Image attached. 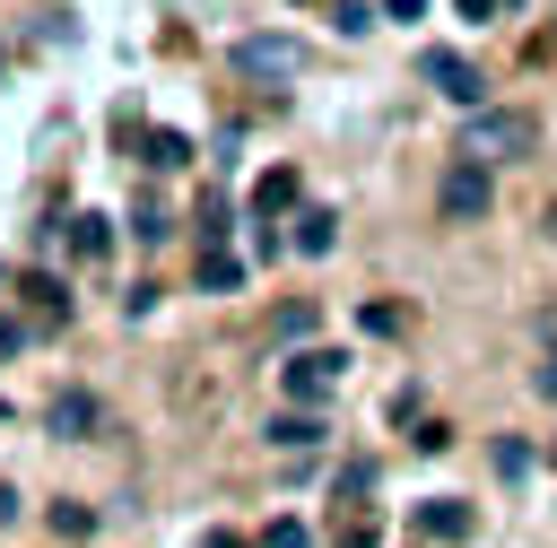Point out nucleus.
<instances>
[{"label": "nucleus", "instance_id": "nucleus-1", "mask_svg": "<svg viewBox=\"0 0 557 548\" xmlns=\"http://www.w3.org/2000/svg\"><path fill=\"white\" fill-rule=\"evenodd\" d=\"M487 200H496V174H487V157H453L444 165V183H435V209L453 217V226H470V217H487Z\"/></svg>", "mask_w": 557, "mask_h": 548}, {"label": "nucleus", "instance_id": "nucleus-2", "mask_svg": "<svg viewBox=\"0 0 557 548\" xmlns=\"http://www.w3.org/2000/svg\"><path fill=\"white\" fill-rule=\"evenodd\" d=\"M235 78H261V87L305 78V43L296 35H235Z\"/></svg>", "mask_w": 557, "mask_h": 548}, {"label": "nucleus", "instance_id": "nucleus-3", "mask_svg": "<svg viewBox=\"0 0 557 548\" xmlns=\"http://www.w3.org/2000/svg\"><path fill=\"white\" fill-rule=\"evenodd\" d=\"M531 139H540L531 113H487V104H470V130H461L470 157H487V165H496V157H531Z\"/></svg>", "mask_w": 557, "mask_h": 548}, {"label": "nucleus", "instance_id": "nucleus-4", "mask_svg": "<svg viewBox=\"0 0 557 548\" xmlns=\"http://www.w3.org/2000/svg\"><path fill=\"white\" fill-rule=\"evenodd\" d=\"M339 374H348V357H339V348H296V357L278 365V391H287V400H305V409H322V400L339 391Z\"/></svg>", "mask_w": 557, "mask_h": 548}, {"label": "nucleus", "instance_id": "nucleus-5", "mask_svg": "<svg viewBox=\"0 0 557 548\" xmlns=\"http://www.w3.org/2000/svg\"><path fill=\"white\" fill-rule=\"evenodd\" d=\"M418 78H426L444 104H479V96H487V78H479L461 52H444V43H435V52H418Z\"/></svg>", "mask_w": 557, "mask_h": 548}, {"label": "nucleus", "instance_id": "nucleus-6", "mask_svg": "<svg viewBox=\"0 0 557 548\" xmlns=\"http://www.w3.org/2000/svg\"><path fill=\"white\" fill-rule=\"evenodd\" d=\"M44 426H52L61 444H87V435L104 426V409H96V391H52V409H44Z\"/></svg>", "mask_w": 557, "mask_h": 548}, {"label": "nucleus", "instance_id": "nucleus-7", "mask_svg": "<svg viewBox=\"0 0 557 548\" xmlns=\"http://www.w3.org/2000/svg\"><path fill=\"white\" fill-rule=\"evenodd\" d=\"M296 200H305V174L296 165H270L252 183V217H296Z\"/></svg>", "mask_w": 557, "mask_h": 548}, {"label": "nucleus", "instance_id": "nucleus-8", "mask_svg": "<svg viewBox=\"0 0 557 548\" xmlns=\"http://www.w3.org/2000/svg\"><path fill=\"white\" fill-rule=\"evenodd\" d=\"M418 531H426V539H444V548H461V539L479 531V513H470L461 496H435V505H418Z\"/></svg>", "mask_w": 557, "mask_h": 548}, {"label": "nucleus", "instance_id": "nucleus-9", "mask_svg": "<svg viewBox=\"0 0 557 548\" xmlns=\"http://www.w3.org/2000/svg\"><path fill=\"white\" fill-rule=\"evenodd\" d=\"M331 244H339V217H331V209H296V217H287V252H305V261H322Z\"/></svg>", "mask_w": 557, "mask_h": 548}, {"label": "nucleus", "instance_id": "nucleus-10", "mask_svg": "<svg viewBox=\"0 0 557 548\" xmlns=\"http://www.w3.org/2000/svg\"><path fill=\"white\" fill-rule=\"evenodd\" d=\"M322 435H331V426H322V409H305V400H296V409L270 426V444H278V452H313Z\"/></svg>", "mask_w": 557, "mask_h": 548}, {"label": "nucleus", "instance_id": "nucleus-11", "mask_svg": "<svg viewBox=\"0 0 557 548\" xmlns=\"http://www.w3.org/2000/svg\"><path fill=\"white\" fill-rule=\"evenodd\" d=\"M131 148H139V165H157V174H174V165H191V139H183V130H139Z\"/></svg>", "mask_w": 557, "mask_h": 548}, {"label": "nucleus", "instance_id": "nucleus-12", "mask_svg": "<svg viewBox=\"0 0 557 548\" xmlns=\"http://www.w3.org/2000/svg\"><path fill=\"white\" fill-rule=\"evenodd\" d=\"M191 278H200V287H209V296H235V287H244V261H235V252H226V244H209V252H200V270H191Z\"/></svg>", "mask_w": 557, "mask_h": 548}, {"label": "nucleus", "instance_id": "nucleus-13", "mask_svg": "<svg viewBox=\"0 0 557 548\" xmlns=\"http://www.w3.org/2000/svg\"><path fill=\"white\" fill-rule=\"evenodd\" d=\"M70 252H78V261H104V252H113V217H96V209L70 217Z\"/></svg>", "mask_w": 557, "mask_h": 548}, {"label": "nucleus", "instance_id": "nucleus-14", "mask_svg": "<svg viewBox=\"0 0 557 548\" xmlns=\"http://www.w3.org/2000/svg\"><path fill=\"white\" fill-rule=\"evenodd\" d=\"M26 296H35V322H44V331H61V322H70V296H61V278H26Z\"/></svg>", "mask_w": 557, "mask_h": 548}, {"label": "nucleus", "instance_id": "nucleus-15", "mask_svg": "<svg viewBox=\"0 0 557 548\" xmlns=\"http://www.w3.org/2000/svg\"><path fill=\"white\" fill-rule=\"evenodd\" d=\"M261 548H313V531H305V522H296V513H278V522H270V531H261Z\"/></svg>", "mask_w": 557, "mask_h": 548}, {"label": "nucleus", "instance_id": "nucleus-16", "mask_svg": "<svg viewBox=\"0 0 557 548\" xmlns=\"http://www.w3.org/2000/svg\"><path fill=\"white\" fill-rule=\"evenodd\" d=\"M131 235H139V244H165V209L139 200V209H131Z\"/></svg>", "mask_w": 557, "mask_h": 548}, {"label": "nucleus", "instance_id": "nucleus-17", "mask_svg": "<svg viewBox=\"0 0 557 548\" xmlns=\"http://www.w3.org/2000/svg\"><path fill=\"white\" fill-rule=\"evenodd\" d=\"M531 461H540V452H531V444H513V435H505V444H496V470H505V478H522V470H531Z\"/></svg>", "mask_w": 557, "mask_h": 548}, {"label": "nucleus", "instance_id": "nucleus-18", "mask_svg": "<svg viewBox=\"0 0 557 548\" xmlns=\"http://www.w3.org/2000/svg\"><path fill=\"white\" fill-rule=\"evenodd\" d=\"M531 383H540V400H557V348L540 357V374H531Z\"/></svg>", "mask_w": 557, "mask_h": 548}, {"label": "nucleus", "instance_id": "nucleus-19", "mask_svg": "<svg viewBox=\"0 0 557 548\" xmlns=\"http://www.w3.org/2000/svg\"><path fill=\"white\" fill-rule=\"evenodd\" d=\"M26 348V322H0V357H17Z\"/></svg>", "mask_w": 557, "mask_h": 548}, {"label": "nucleus", "instance_id": "nucleus-20", "mask_svg": "<svg viewBox=\"0 0 557 548\" xmlns=\"http://www.w3.org/2000/svg\"><path fill=\"white\" fill-rule=\"evenodd\" d=\"M383 17H426V0H383Z\"/></svg>", "mask_w": 557, "mask_h": 548}, {"label": "nucleus", "instance_id": "nucleus-21", "mask_svg": "<svg viewBox=\"0 0 557 548\" xmlns=\"http://www.w3.org/2000/svg\"><path fill=\"white\" fill-rule=\"evenodd\" d=\"M453 9H461V17H479V26L496 17V0H453Z\"/></svg>", "mask_w": 557, "mask_h": 548}, {"label": "nucleus", "instance_id": "nucleus-22", "mask_svg": "<svg viewBox=\"0 0 557 548\" xmlns=\"http://www.w3.org/2000/svg\"><path fill=\"white\" fill-rule=\"evenodd\" d=\"M200 548H252V539H235V531H200Z\"/></svg>", "mask_w": 557, "mask_h": 548}, {"label": "nucleus", "instance_id": "nucleus-23", "mask_svg": "<svg viewBox=\"0 0 557 548\" xmlns=\"http://www.w3.org/2000/svg\"><path fill=\"white\" fill-rule=\"evenodd\" d=\"M0 522H17V496H9V487H0Z\"/></svg>", "mask_w": 557, "mask_h": 548}, {"label": "nucleus", "instance_id": "nucleus-24", "mask_svg": "<svg viewBox=\"0 0 557 548\" xmlns=\"http://www.w3.org/2000/svg\"><path fill=\"white\" fill-rule=\"evenodd\" d=\"M0 418H9V409H0Z\"/></svg>", "mask_w": 557, "mask_h": 548}]
</instances>
